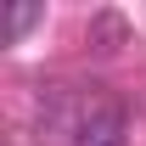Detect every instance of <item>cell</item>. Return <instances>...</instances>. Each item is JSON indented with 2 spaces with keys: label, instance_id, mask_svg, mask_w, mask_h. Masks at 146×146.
I'll return each instance as SVG.
<instances>
[{
  "label": "cell",
  "instance_id": "2",
  "mask_svg": "<svg viewBox=\"0 0 146 146\" xmlns=\"http://www.w3.org/2000/svg\"><path fill=\"white\" fill-rule=\"evenodd\" d=\"M73 146H129V112H124V101L90 90V112H84Z\"/></svg>",
  "mask_w": 146,
  "mask_h": 146
},
{
  "label": "cell",
  "instance_id": "1",
  "mask_svg": "<svg viewBox=\"0 0 146 146\" xmlns=\"http://www.w3.org/2000/svg\"><path fill=\"white\" fill-rule=\"evenodd\" d=\"M84 112H90V90H79V84H45L39 107H34V146H73Z\"/></svg>",
  "mask_w": 146,
  "mask_h": 146
},
{
  "label": "cell",
  "instance_id": "4",
  "mask_svg": "<svg viewBox=\"0 0 146 146\" xmlns=\"http://www.w3.org/2000/svg\"><path fill=\"white\" fill-rule=\"evenodd\" d=\"M34 23H45V6H6V45H17Z\"/></svg>",
  "mask_w": 146,
  "mask_h": 146
},
{
  "label": "cell",
  "instance_id": "3",
  "mask_svg": "<svg viewBox=\"0 0 146 146\" xmlns=\"http://www.w3.org/2000/svg\"><path fill=\"white\" fill-rule=\"evenodd\" d=\"M124 34H129V28H124V17H118V11H101V17L90 23V45H96L101 56L118 51V45H124Z\"/></svg>",
  "mask_w": 146,
  "mask_h": 146
}]
</instances>
